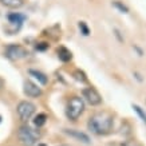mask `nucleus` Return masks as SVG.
<instances>
[{"mask_svg": "<svg viewBox=\"0 0 146 146\" xmlns=\"http://www.w3.org/2000/svg\"><path fill=\"white\" fill-rule=\"evenodd\" d=\"M35 110H36L35 105H34L32 102H28V101H22V102H19L18 107H16L18 115L20 117V119H22L23 122H26V121L30 119L32 115H34Z\"/></svg>", "mask_w": 146, "mask_h": 146, "instance_id": "obj_4", "label": "nucleus"}, {"mask_svg": "<svg viewBox=\"0 0 146 146\" xmlns=\"http://www.w3.org/2000/svg\"><path fill=\"white\" fill-rule=\"evenodd\" d=\"M26 15H22V13H18V12H13V13H9L8 15V20L9 23H12V24H22L24 20H26Z\"/></svg>", "mask_w": 146, "mask_h": 146, "instance_id": "obj_10", "label": "nucleus"}, {"mask_svg": "<svg viewBox=\"0 0 146 146\" xmlns=\"http://www.w3.org/2000/svg\"><path fill=\"white\" fill-rule=\"evenodd\" d=\"M3 87H4V79H1V78H0V90L3 89Z\"/></svg>", "mask_w": 146, "mask_h": 146, "instance_id": "obj_23", "label": "nucleus"}, {"mask_svg": "<svg viewBox=\"0 0 146 146\" xmlns=\"http://www.w3.org/2000/svg\"><path fill=\"white\" fill-rule=\"evenodd\" d=\"M122 146H142L139 142L137 141H134V139H130V141H126L122 143Z\"/></svg>", "mask_w": 146, "mask_h": 146, "instance_id": "obj_19", "label": "nucleus"}, {"mask_svg": "<svg viewBox=\"0 0 146 146\" xmlns=\"http://www.w3.org/2000/svg\"><path fill=\"white\" fill-rule=\"evenodd\" d=\"M78 26H79L80 34H82L83 36H89L90 35V28H89V26L86 24V22H79L78 23Z\"/></svg>", "mask_w": 146, "mask_h": 146, "instance_id": "obj_17", "label": "nucleus"}, {"mask_svg": "<svg viewBox=\"0 0 146 146\" xmlns=\"http://www.w3.org/2000/svg\"><path fill=\"white\" fill-rule=\"evenodd\" d=\"M0 3L8 8H20L24 4V0H0Z\"/></svg>", "mask_w": 146, "mask_h": 146, "instance_id": "obj_11", "label": "nucleus"}, {"mask_svg": "<svg viewBox=\"0 0 146 146\" xmlns=\"http://www.w3.org/2000/svg\"><path fill=\"white\" fill-rule=\"evenodd\" d=\"M56 52H58V58H59V60H62V62H68V60L72 59V52H71L68 48L63 47V46H60V47L58 48Z\"/></svg>", "mask_w": 146, "mask_h": 146, "instance_id": "obj_9", "label": "nucleus"}, {"mask_svg": "<svg viewBox=\"0 0 146 146\" xmlns=\"http://www.w3.org/2000/svg\"><path fill=\"white\" fill-rule=\"evenodd\" d=\"M134 50H135V51L138 52V55H139V56H142V55H143V52H142V50L139 48L138 46H134Z\"/></svg>", "mask_w": 146, "mask_h": 146, "instance_id": "obj_21", "label": "nucleus"}, {"mask_svg": "<svg viewBox=\"0 0 146 146\" xmlns=\"http://www.w3.org/2000/svg\"><path fill=\"white\" fill-rule=\"evenodd\" d=\"M47 48H48V43H46V42H42V43L36 44V50L38 51H46Z\"/></svg>", "mask_w": 146, "mask_h": 146, "instance_id": "obj_18", "label": "nucleus"}, {"mask_svg": "<svg viewBox=\"0 0 146 146\" xmlns=\"http://www.w3.org/2000/svg\"><path fill=\"white\" fill-rule=\"evenodd\" d=\"M84 111V102L80 97H72L66 107V115L71 121H76Z\"/></svg>", "mask_w": 146, "mask_h": 146, "instance_id": "obj_3", "label": "nucleus"}, {"mask_svg": "<svg viewBox=\"0 0 146 146\" xmlns=\"http://www.w3.org/2000/svg\"><path fill=\"white\" fill-rule=\"evenodd\" d=\"M0 121H1V117H0Z\"/></svg>", "mask_w": 146, "mask_h": 146, "instance_id": "obj_26", "label": "nucleus"}, {"mask_svg": "<svg viewBox=\"0 0 146 146\" xmlns=\"http://www.w3.org/2000/svg\"><path fill=\"white\" fill-rule=\"evenodd\" d=\"M60 146H70V145H66V143H64V145H60Z\"/></svg>", "mask_w": 146, "mask_h": 146, "instance_id": "obj_25", "label": "nucleus"}, {"mask_svg": "<svg viewBox=\"0 0 146 146\" xmlns=\"http://www.w3.org/2000/svg\"><path fill=\"white\" fill-rule=\"evenodd\" d=\"M83 97L86 98V101L89 102L91 106H98L102 103V97L94 87H87L83 90Z\"/></svg>", "mask_w": 146, "mask_h": 146, "instance_id": "obj_6", "label": "nucleus"}, {"mask_svg": "<svg viewBox=\"0 0 146 146\" xmlns=\"http://www.w3.org/2000/svg\"><path fill=\"white\" fill-rule=\"evenodd\" d=\"M113 115L107 111H99L94 114L87 122V127L91 133L98 135H105L109 134L113 129Z\"/></svg>", "mask_w": 146, "mask_h": 146, "instance_id": "obj_1", "label": "nucleus"}, {"mask_svg": "<svg viewBox=\"0 0 146 146\" xmlns=\"http://www.w3.org/2000/svg\"><path fill=\"white\" fill-rule=\"evenodd\" d=\"M28 55L27 48H24L20 44H9L5 47V56L9 60H19V59H24Z\"/></svg>", "mask_w": 146, "mask_h": 146, "instance_id": "obj_5", "label": "nucleus"}, {"mask_svg": "<svg viewBox=\"0 0 146 146\" xmlns=\"http://www.w3.org/2000/svg\"><path fill=\"white\" fill-rule=\"evenodd\" d=\"M72 76H74L76 80H79V82H86V80H87V76H86V74H84L82 70H75L72 72Z\"/></svg>", "mask_w": 146, "mask_h": 146, "instance_id": "obj_15", "label": "nucleus"}, {"mask_svg": "<svg viewBox=\"0 0 146 146\" xmlns=\"http://www.w3.org/2000/svg\"><path fill=\"white\" fill-rule=\"evenodd\" d=\"M134 75H135V78H137V79L139 80V82H142V78H141V75H139L138 72H134Z\"/></svg>", "mask_w": 146, "mask_h": 146, "instance_id": "obj_22", "label": "nucleus"}, {"mask_svg": "<svg viewBox=\"0 0 146 146\" xmlns=\"http://www.w3.org/2000/svg\"><path fill=\"white\" fill-rule=\"evenodd\" d=\"M30 74L35 76L36 79L39 80V82H40L42 84H47V82H48V76L46 75V74H43V72H40V71L30 70Z\"/></svg>", "mask_w": 146, "mask_h": 146, "instance_id": "obj_13", "label": "nucleus"}, {"mask_svg": "<svg viewBox=\"0 0 146 146\" xmlns=\"http://www.w3.org/2000/svg\"><path fill=\"white\" fill-rule=\"evenodd\" d=\"M133 109H134V111H135V113L138 114V117H139V118L142 119V122L146 125V113H145V111L142 110V109L138 106V105H133Z\"/></svg>", "mask_w": 146, "mask_h": 146, "instance_id": "obj_16", "label": "nucleus"}, {"mask_svg": "<svg viewBox=\"0 0 146 146\" xmlns=\"http://www.w3.org/2000/svg\"><path fill=\"white\" fill-rule=\"evenodd\" d=\"M18 138L24 146H34L40 138V133L27 125H23L18 130Z\"/></svg>", "mask_w": 146, "mask_h": 146, "instance_id": "obj_2", "label": "nucleus"}, {"mask_svg": "<svg viewBox=\"0 0 146 146\" xmlns=\"http://www.w3.org/2000/svg\"><path fill=\"white\" fill-rule=\"evenodd\" d=\"M113 7H115V8L118 9L119 12H122V13H129V7L127 5H125L122 1H119V0H114L113 3Z\"/></svg>", "mask_w": 146, "mask_h": 146, "instance_id": "obj_14", "label": "nucleus"}, {"mask_svg": "<svg viewBox=\"0 0 146 146\" xmlns=\"http://www.w3.org/2000/svg\"><path fill=\"white\" fill-rule=\"evenodd\" d=\"M38 146H46V145H44V143H39V145H38Z\"/></svg>", "mask_w": 146, "mask_h": 146, "instance_id": "obj_24", "label": "nucleus"}, {"mask_svg": "<svg viewBox=\"0 0 146 146\" xmlns=\"http://www.w3.org/2000/svg\"><path fill=\"white\" fill-rule=\"evenodd\" d=\"M23 91L26 95L31 98H38L42 94V89H40L38 84H35L32 80H26L23 84Z\"/></svg>", "mask_w": 146, "mask_h": 146, "instance_id": "obj_7", "label": "nucleus"}, {"mask_svg": "<svg viewBox=\"0 0 146 146\" xmlns=\"http://www.w3.org/2000/svg\"><path fill=\"white\" fill-rule=\"evenodd\" d=\"M47 119H48L47 114H44V113H40V114H38L35 117V119H34V125H35L36 127H42V126H44V125H46Z\"/></svg>", "mask_w": 146, "mask_h": 146, "instance_id": "obj_12", "label": "nucleus"}, {"mask_svg": "<svg viewBox=\"0 0 146 146\" xmlns=\"http://www.w3.org/2000/svg\"><path fill=\"white\" fill-rule=\"evenodd\" d=\"M64 133L68 134L70 137L76 138L78 141L83 142V143H90L89 135H87V134H84V133H82V131H79V130H72V129H70V130H68V129H64Z\"/></svg>", "mask_w": 146, "mask_h": 146, "instance_id": "obj_8", "label": "nucleus"}, {"mask_svg": "<svg viewBox=\"0 0 146 146\" xmlns=\"http://www.w3.org/2000/svg\"><path fill=\"white\" fill-rule=\"evenodd\" d=\"M114 32H115V36L118 38V40H119V42H123V38H121V32L118 31L117 28H114Z\"/></svg>", "mask_w": 146, "mask_h": 146, "instance_id": "obj_20", "label": "nucleus"}]
</instances>
